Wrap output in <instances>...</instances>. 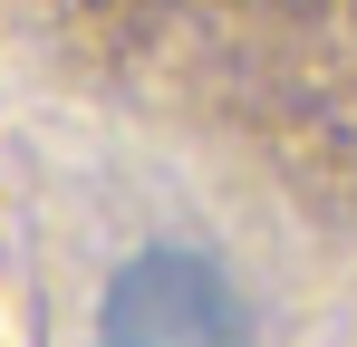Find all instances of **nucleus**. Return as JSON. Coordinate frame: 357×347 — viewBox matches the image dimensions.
Instances as JSON below:
<instances>
[{"instance_id":"1","label":"nucleus","mask_w":357,"mask_h":347,"mask_svg":"<svg viewBox=\"0 0 357 347\" xmlns=\"http://www.w3.org/2000/svg\"><path fill=\"white\" fill-rule=\"evenodd\" d=\"M97 347H251V328H241L232 280H222L203 251L155 241V251H135L116 270Z\"/></svg>"}]
</instances>
